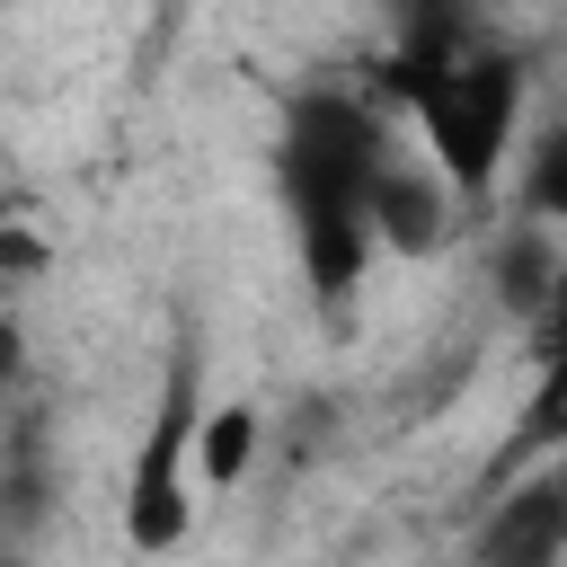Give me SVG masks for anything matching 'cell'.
Returning a JSON list of instances; mask_svg holds the SVG:
<instances>
[{
  "mask_svg": "<svg viewBox=\"0 0 567 567\" xmlns=\"http://www.w3.org/2000/svg\"><path fill=\"white\" fill-rule=\"evenodd\" d=\"M399 142H390V115L372 89H346V80H310L284 97L275 115V195H284V221H292V257H301V284L319 301V319L337 328L381 257V177H390Z\"/></svg>",
  "mask_w": 567,
  "mask_h": 567,
  "instance_id": "6da1fadb",
  "label": "cell"
},
{
  "mask_svg": "<svg viewBox=\"0 0 567 567\" xmlns=\"http://www.w3.org/2000/svg\"><path fill=\"white\" fill-rule=\"evenodd\" d=\"M523 89H532L523 53L478 35L470 18H408L399 53L381 62V97L408 106L434 177L461 204H487L523 159Z\"/></svg>",
  "mask_w": 567,
  "mask_h": 567,
  "instance_id": "7a4b0ae2",
  "label": "cell"
},
{
  "mask_svg": "<svg viewBox=\"0 0 567 567\" xmlns=\"http://www.w3.org/2000/svg\"><path fill=\"white\" fill-rule=\"evenodd\" d=\"M204 416H213V399H204V363H195V346H177L168 354V372H159V399H151V416H142V443H133V470H124V540L142 549V558H159V549H177L186 532H195V452H204Z\"/></svg>",
  "mask_w": 567,
  "mask_h": 567,
  "instance_id": "3957f363",
  "label": "cell"
},
{
  "mask_svg": "<svg viewBox=\"0 0 567 567\" xmlns=\"http://www.w3.org/2000/svg\"><path fill=\"white\" fill-rule=\"evenodd\" d=\"M470 567H567V461L523 470L470 532Z\"/></svg>",
  "mask_w": 567,
  "mask_h": 567,
  "instance_id": "277c9868",
  "label": "cell"
},
{
  "mask_svg": "<svg viewBox=\"0 0 567 567\" xmlns=\"http://www.w3.org/2000/svg\"><path fill=\"white\" fill-rule=\"evenodd\" d=\"M452 213H461V195L434 177V159H390V177H381V257H425V248H443V230H452Z\"/></svg>",
  "mask_w": 567,
  "mask_h": 567,
  "instance_id": "5b68a950",
  "label": "cell"
},
{
  "mask_svg": "<svg viewBox=\"0 0 567 567\" xmlns=\"http://www.w3.org/2000/svg\"><path fill=\"white\" fill-rule=\"evenodd\" d=\"M558 275H567V257L549 248V230H540V221H514V230L496 239V301H505L523 328L540 319V301H549V284H558Z\"/></svg>",
  "mask_w": 567,
  "mask_h": 567,
  "instance_id": "8992f818",
  "label": "cell"
},
{
  "mask_svg": "<svg viewBox=\"0 0 567 567\" xmlns=\"http://www.w3.org/2000/svg\"><path fill=\"white\" fill-rule=\"evenodd\" d=\"M257 434H266L257 399H213V416H204V452H195V478H204L213 496H230V487L257 470Z\"/></svg>",
  "mask_w": 567,
  "mask_h": 567,
  "instance_id": "52a82bcc",
  "label": "cell"
},
{
  "mask_svg": "<svg viewBox=\"0 0 567 567\" xmlns=\"http://www.w3.org/2000/svg\"><path fill=\"white\" fill-rule=\"evenodd\" d=\"M514 195H523V221H567V124H540L514 159Z\"/></svg>",
  "mask_w": 567,
  "mask_h": 567,
  "instance_id": "ba28073f",
  "label": "cell"
},
{
  "mask_svg": "<svg viewBox=\"0 0 567 567\" xmlns=\"http://www.w3.org/2000/svg\"><path fill=\"white\" fill-rule=\"evenodd\" d=\"M523 337H532V372H549V363H567V275L549 284V301H540V319H532Z\"/></svg>",
  "mask_w": 567,
  "mask_h": 567,
  "instance_id": "9c48e42d",
  "label": "cell"
}]
</instances>
